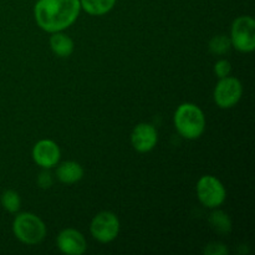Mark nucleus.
<instances>
[{
	"instance_id": "nucleus-1",
	"label": "nucleus",
	"mask_w": 255,
	"mask_h": 255,
	"mask_svg": "<svg viewBox=\"0 0 255 255\" xmlns=\"http://www.w3.org/2000/svg\"><path fill=\"white\" fill-rule=\"evenodd\" d=\"M80 9V0H39L34 12L37 25L42 30L57 32L74 24Z\"/></svg>"
},
{
	"instance_id": "nucleus-2",
	"label": "nucleus",
	"mask_w": 255,
	"mask_h": 255,
	"mask_svg": "<svg viewBox=\"0 0 255 255\" xmlns=\"http://www.w3.org/2000/svg\"><path fill=\"white\" fill-rule=\"evenodd\" d=\"M174 125L182 137L196 139L206 128V117L203 111L193 104H183L176 110Z\"/></svg>"
},
{
	"instance_id": "nucleus-3",
	"label": "nucleus",
	"mask_w": 255,
	"mask_h": 255,
	"mask_svg": "<svg viewBox=\"0 0 255 255\" xmlns=\"http://www.w3.org/2000/svg\"><path fill=\"white\" fill-rule=\"evenodd\" d=\"M12 232L20 242L34 246L44 241L46 236V227L35 214L21 213L12 223Z\"/></svg>"
},
{
	"instance_id": "nucleus-4",
	"label": "nucleus",
	"mask_w": 255,
	"mask_h": 255,
	"mask_svg": "<svg viewBox=\"0 0 255 255\" xmlns=\"http://www.w3.org/2000/svg\"><path fill=\"white\" fill-rule=\"evenodd\" d=\"M231 42L242 52H252L255 49V20L251 16L236 19L232 26Z\"/></svg>"
},
{
	"instance_id": "nucleus-5",
	"label": "nucleus",
	"mask_w": 255,
	"mask_h": 255,
	"mask_svg": "<svg viewBox=\"0 0 255 255\" xmlns=\"http://www.w3.org/2000/svg\"><path fill=\"white\" fill-rule=\"evenodd\" d=\"M197 194L203 206L216 208L226 201V188L217 178L203 176L197 183Z\"/></svg>"
},
{
	"instance_id": "nucleus-6",
	"label": "nucleus",
	"mask_w": 255,
	"mask_h": 255,
	"mask_svg": "<svg viewBox=\"0 0 255 255\" xmlns=\"http://www.w3.org/2000/svg\"><path fill=\"white\" fill-rule=\"evenodd\" d=\"M91 234L101 243H110L119 236L120 222L112 212H101L92 219Z\"/></svg>"
},
{
	"instance_id": "nucleus-7",
	"label": "nucleus",
	"mask_w": 255,
	"mask_h": 255,
	"mask_svg": "<svg viewBox=\"0 0 255 255\" xmlns=\"http://www.w3.org/2000/svg\"><path fill=\"white\" fill-rule=\"evenodd\" d=\"M243 94V87L236 77H222L214 90L216 104L222 109H231L236 106Z\"/></svg>"
},
{
	"instance_id": "nucleus-8",
	"label": "nucleus",
	"mask_w": 255,
	"mask_h": 255,
	"mask_svg": "<svg viewBox=\"0 0 255 255\" xmlns=\"http://www.w3.org/2000/svg\"><path fill=\"white\" fill-rule=\"evenodd\" d=\"M32 158L42 168H51L56 166L60 159V149L54 141L42 139L34 146Z\"/></svg>"
},
{
	"instance_id": "nucleus-9",
	"label": "nucleus",
	"mask_w": 255,
	"mask_h": 255,
	"mask_svg": "<svg viewBox=\"0 0 255 255\" xmlns=\"http://www.w3.org/2000/svg\"><path fill=\"white\" fill-rule=\"evenodd\" d=\"M57 247L60 251L69 255H81L87 246L86 239L76 229H65L57 237Z\"/></svg>"
},
{
	"instance_id": "nucleus-10",
	"label": "nucleus",
	"mask_w": 255,
	"mask_h": 255,
	"mask_svg": "<svg viewBox=\"0 0 255 255\" xmlns=\"http://www.w3.org/2000/svg\"><path fill=\"white\" fill-rule=\"evenodd\" d=\"M132 146L138 152H148L156 146L157 131L152 125L141 124L136 126L131 136Z\"/></svg>"
},
{
	"instance_id": "nucleus-11",
	"label": "nucleus",
	"mask_w": 255,
	"mask_h": 255,
	"mask_svg": "<svg viewBox=\"0 0 255 255\" xmlns=\"http://www.w3.org/2000/svg\"><path fill=\"white\" fill-rule=\"evenodd\" d=\"M56 176L62 183L72 184L79 182L84 177V169L76 162H65L59 166L56 171Z\"/></svg>"
},
{
	"instance_id": "nucleus-12",
	"label": "nucleus",
	"mask_w": 255,
	"mask_h": 255,
	"mask_svg": "<svg viewBox=\"0 0 255 255\" xmlns=\"http://www.w3.org/2000/svg\"><path fill=\"white\" fill-rule=\"evenodd\" d=\"M50 46L54 54L59 57H69L74 51V41L60 31L54 32L50 39Z\"/></svg>"
},
{
	"instance_id": "nucleus-13",
	"label": "nucleus",
	"mask_w": 255,
	"mask_h": 255,
	"mask_svg": "<svg viewBox=\"0 0 255 255\" xmlns=\"http://www.w3.org/2000/svg\"><path fill=\"white\" fill-rule=\"evenodd\" d=\"M116 0H80L85 11L91 15H104L114 7Z\"/></svg>"
},
{
	"instance_id": "nucleus-14",
	"label": "nucleus",
	"mask_w": 255,
	"mask_h": 255,
	"mask_svg": "<svg viewBox=\"0 0 255 255\" xmlns=\"http://www.w3.org/2000/svg\"><path fill=\"white\" fill-rule=\"evenodd\" d=\"M209 224L219 234H228L232 231V221L228 214L222 211H216L209 217Z\"/></svg>"
},
{
	"instance_id": "nucleus-15",
	"label": "nucleus",
	"mask_w": 255,
	"mask_h": 255,
	"mask_svg": "<svg viewBox=\"0 0 255 255\" xmlns=\"http://www.w3.org/2000/svg\"><path fill=\"white\" fill-rule=\"evenodd\" d=\"M1 204L10 213H15L20 208V197L15 191H5L1 196Z\"/></svg>"
},
{
	"instance_id": "nucleus-16",
	"label": "nucleus",
	"mask_w": 255,
	"mask_h": 255,
	"mask_svg": "<svg viewBox=\"0 0 255 255\" xmlns=\"http://www.w3.org/2000/svg\"><path fill=\"white\" fill-rule=\"evenodd\" d=\"M231 40L227 36H223V35H219V36L213 37L209 42V50H211L213 54L216 55H223L231 49Z\"/></svg>"
},
{
	"instance_id": "nucleus-17",
	"label": "nucleus",
	"mask_w": 255,
	"mask_h": 255,
	"mask_svg": "<svg viewBox=\"0 0 255 255\" xmlns=\"http://www.w3.org/2000/svg\"><path fill=\"white\" fill-rule=\"evenodd\" d=\"M232 71V65L231 62L227 61V60H221V61H218L216 64V66H214V72H216V75L218 77H227L229 74H231Z\"/></svg>"
},
{
	"instance_id": "nucleus-18",
	"label": "nucleus",
	"mask_w": 255,
	"mask_h": 255,
	"mask_svg": "<svg viewBox=\"0 0 255 255\" xmlns=\"http://www.w3.org/2000/svg\"><path fill=\"white\" fill-rule=\"evenodd\" d=\"M204 254L208 255H227L228 254V249L226 246L222 243H211L206 249H204Z\"/></svg>"
},
{
	"instance_id": "nucleus-19",
	"label": "nucleus",
	"mask_w": 255,
	"mask_h": 255,
	"mask_svg": "<svg viewBox=\"0 0 255 255\" xmlns=\"http://www.w3.org/2000/svg\"><path fill=\"white\" fill-rule=\"evenodd\" d=\"M37 184L44 189L50 188V187L52 186L51 174H50L49 172H42V173H40L39 178H37Z\"/></svg>"
}]
</instances>
